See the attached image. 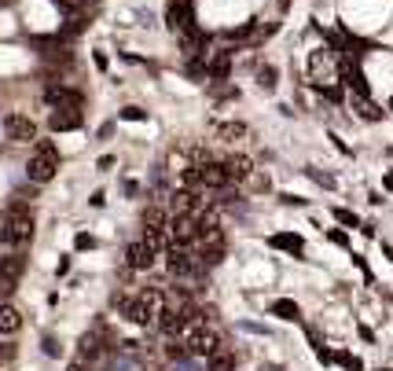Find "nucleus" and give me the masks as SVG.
Listing matches in <instances>:
<instances>
[{
	"label": "nucleus",
	"instance_id": "nucleus-4",
	"mask_svg": "<svg viewBox=\"0 0 393 371\" xmlns=\"http://www.w3.org/2000/svg\"><path fill=\"white\" fill-rule=\"evenodd\" d=\"M166 239H169V247L191 250L199 243V214H177V217H169Z\"/></svg>",
	"mask_w": 393,
	"mask_h": 371
},
{
	"label": "nucleus",
	"instance_id": "nucleus-2",
	"mask_svg": "<svg viewBox=\"0 0 393 371\" xmlns=\"http://www.w3.org/2000/svg\"><path fill=\"white\" fill-rule=\"evenodd\" d=\"M162 309V287H144L140 294H122L118 313L129 324H151V316Z\"/></svg>",
	"mask_w": 393,
	"mask_h": 371
},
{
	"label": "nucleus",
	"instance_id": "nucleus-6",
	"mask_svg": "<svg viewBox=\"0 0 393 371\" xmlns=\"http://www.w3.org/2000/svg\"><path fill=\"white\" fill-rule=\"evenodd\" d=\"M169 206H173V214H203L206 206H214L203 192H195V188H180V192L169 199Z\"/></svg>",
	"mask_w": 393,
	"mask_h": 371
},
{
	"label": "nucleus",
	"instance_id": "nucleus-31",
	"mask_svg": "<svg viewBox=\"0 0 393 371\" xmlns=\"http://www.w3.org/2000/svg\"><path fill=\"white\" fill-rule=\"evenodd\" d=\"M386 192H393V173H386Z\"/></svg>",
	"mask_w": 393,
	"mask_h": 371
},
{
	"label": "nucleus",
	"instance_id": "nucleus-18",
	"mask_svg": "<svg viewBox=\"0 0 393 371\" xmlns=\"http://www.w3.org/2000/svg\"><path fill=\"white\" fill-rule=\"evenodd\" d=\"M353 107H357V114H360L364 122H379V118H382V111H379L368 96H357V100H353Z\"/></svg>",
	"mask_w": 393,
	"mask_h": 371
},
{
	"label": "nucleus",
	"instance_id": "nucleus-11",
	"mask_svg": "<svg viewBox=\"0 0 393 371\" xmlns=\"http://www.w3.org/2000/svg\"><path fill=\"white\" fill-rule=\"evenodd\" d=\"M85 122V114H81V107H56L52 111V118H48V125L56 133H67V129H78V125Z\"/></svg>",
	"mask_w": 393,
	"mask_h": 371
},
{
	"label": "nucleus",
	"instance_id": "nucleus-23",
	"mask_svg": "<svg viewBox=\"0 0 393 371\" xmlns=\"http://www.w3.org/2000/svg\"><path fill=\"white\" fill-rule=\"evenodd\" d=\"M258 85H261V89H276V70H272V67H261Z\"/></svg>",
	"mask_w": 393,
	"mask_h": 371
},
{
	"label": "nucleus",
	"instance_id": "nucleus-26",
	"mask_svg": "<svg viewBox=\"0 0 393 371\" xmlns=\"http://www.w3.org/2000/svg\"><path fill=\"white\" fill-rule=\"evenodd\" d=\"M338 364H346L349 371H360V360H357V357H349V353H338Z\"/></svg>",
	"mask_w": 393,
	"mask_h": 371
},
{
	"label": "nucleus",
	"instance_id": "nucleus-1",
	"mask_svg": "<svg viewBox=\"0 0 393 371\" xmlns=\"http://www.w3.org/2000/svg\"><path fill=\"white\" fill-rule=\"evenodd\" d=\"M34 239V214L30 206H8L4 221H0V243L8 250H23Z\"/></svg>",
	"mask_w": 393,
	"mask_h": 371
},
{
	"label": "nucleus",
	"instance_id": "nucleus-10",
	"mask_svg": "<svg viewBox=\"0 0 393 371\" xmlns=\"http://www.w3.org/2000/svg\"><path fill=\"white\" fill-rule=\"evenodd\" d=\"M166 23L173 30H195V12H191L188 0H169L166 8Z\"/></svg>",
	"mask_w": 393,
	"mask_h": 371
},
{
	"label": "nucleus",
	"instance_id": "nucleus-24",
	"mask_svg": "<svg viewBox=\"0 0 393 371\" xmlns=\"http://www.w3.org/2000/svg\"><path fill=\"white\" fill-rule=\"evenodd\" d=\"M147 111L144 107H122V122H144Z\"/></svg>",
	"mask_w": 393,
	"mask_h": 371
},
{
	"label": "nucleus",
	"instance_id": "nucleus-28",
	"mask_svg": "<svg viewBox=\"0 0 393 371\" xmlns=\"http://www.w3.org/2000/svg\"><path fill=\"white\" fill-rule=\"evenodd\" d=\"M8 360H15V346H4V342H0V364H8Z\"/></svg>",
	"mask_w": 393,
	"mask_h": 371
},
{
	"label": "nucleus",
	"instance_id": "nucleus-30",
	"mask_svg": "<svg viewBox=\"0 0 393 371\" xmlns=\"http://www.w3.org/2000/svg\"><path fill=\"white\" fill-rule=\"evenodd\" d=\"M67 371H89V368H85V364H81V360H74V364H70Z\"/></svg>",
	"mask_w": 393,
	"mask_h": 371
},
{
	"label": "nucleus",
	"instance_id": "nucleus-29",
	"mask_svg": "<svg viewBox=\"0 0 393 371\" xmlns=\"http://www.w3.org/2000/svg\"><path fill=\"white\" fill-rule=\"evenodd\" d=\"M45 349H48V357H59V353H63V349H59V342H56V338H45Z\"/></svg>",
	"mask_w": 393,
	"mask_h": 371
},
{
	"label": "nucleus",
	"instance_id": "nucleus-27",
	"mask_svg": "<svg viewBox=\"0 0 393 371\" xmlns=\"http://www.w3.org/2000/svg\"><path fill=\"white\" fill-rule=\"evenodd\" d=\"M96 247V239L89 236V232H81V236H78V250H92Z\"/></svg>",
	"mask_w": 393,
	"mask_h": 371
},
{
	"label": "nucleus",
	"instance_id": "nucleus-22",
	"mask_svg": "<svg viewBox=\"0 0 393 371\" xmlns=\"http://www.w3.org/2000/svg\"><path fill=\"white\" fill-rule=\"evenodd\" d=\"M247 180H250V188H254V192H269V177L258 173V169H254V173H250Z\"/></svg>",
	"mask_w": 393,
	"mask_h": 371
},
{
	"label": "nucleus",
	"instance_id": "nucleus-33",
	"mask_svg": "<svg viewBox=\"0 0 393 371\" xmlns=\"http://www.w3.org/2000/svg\"><path fill=\"white\" fill-rule=\"evenodd\" d=\"M81 4H89V0H81Z\"/></svg>",
	"mask_w": 393,
	"mask_h": 371
},
{
	"label": "nucleus",
	"instance_id": "nucleus-14",
	"mask_svg": "<svg viewBox=\"0 0 393 371\" xmlns=\"http://www.w3.org/2000/svg\"><path fill=\"white\" fill-rule=\"evenodd\" d=\"M23 327V313L12 302H0V335H15Z\"/></svg>",
	"mask_w": 393,
	"mask_h": 371
},
{
	"label": "nucleus",
	"instance_id": "nucleus-20",
	"mask_svg": "<svg viewBox=\"0 0 393 371\" xmlns=\"http://www.w3.org/2000/svg\"><path fill=\"white\" fill-rule=\"evenodd\" d=\"M272 316H280V320H298L302 313H298V305H294L291 298H280L272 305Z\"/></svg>",
	"mask_w": 393,
	"mask_h": 371
},
{
	"label": "nucleus",
	"instance_id": "nucleus-25",
	"mask_svg": "<svg viewBox=\"0 0 393 371\" xmlns=\"http://www.w3.org/2000/svg\"><path fill=\"white\" fill-rule=\"evenodd\" d=\"M335 217L342 221V225H349V228H360V217H357V214H349V210H335Z\"/></svg>",
	"mask_w": 393,
	"mask_h": 371
},
{
	"label": "nucleus",
	"instance_id": "nucleus-21",
	"mask_svg": "<svg viewBox=\"0 0 393 371\" xmlns=\"http://www.w3.org/2000/svg\"><path fill=\"white\" fill-rule=\"evenodd\" d=\"M309 177H313L320 188H335V177H331V173H324V169H316V166H309Z\"/></svg>",
	"mask_w": 393,
	"mask_h": 371
},
{
	"label": "nucleus",
	"instance_id": "nucleus-32",
	"mask_svg": "<svg viewBox=\"0 0 393 371\" xmlns=\"http://www.w3.org/2000/svg\"><path fill=\"white\" fill-rule=\"evenodd\" d=\"M390 111H393V100H390Z\"/></svg>",
	"mask_w": 393,
	"mask_h": 371
},
{
	"label": "nucleus",
	"instance_id": "nucleus-3",
	"mask_svg": "<svg viewBox=\"0 0 393 371\" xmlns=\"http://www.w3.org/2000/svg\"><path fill=\"white\" fill-rule=\"evenodd\" d=\"M59 173V151H56V144L52 140H41L34 147V155H30V162H26V180L30 184H48V180H56Z\"/></svg>",
	"mask_w": 393,
	"mask_h": 371
},
{
	"label": "nucleus",
	"instance_id": "nucleus-9",
	"mask_svg": "<svg viewBox=\"0 0 393 371\" xmlns=\"http://www.w3.org/2000/svg\"><path fill=\"white\" fill-rule=\"evenodd\" d=\"M4 133H8V140H12V144L37 140V125L30 118H23V114H8V118H4Z\"/></svg>",
	"mask_w": 393,
	"mask_h": 371
},
{
	"label": "nucleus",
	"instance_id": "nucleus-16",
	"mask_svg": "<svg viewBox=\"0 0 393 371\" xmlns=\"http://www.w3.org/2000/svg\"><path fill=\"white\" fill-rule=\"evenodd\" d=\"M206 371H236V357H232L225 346H217L214 353L206 357Z\"/></svg>",
	"mask_w": 393,
	"mask_h": 371
},
{
	"label": "nucleus",
	"instance_id": "nucleus-19",
	"mask_svg": "<svg viewBox=\"0 0 393 371\" xmlns=\"http://www.w3.org/2000/svg\"><path fill=\"white\" fill-rule=\"evenodd\" d=\"M269 243H272L276 250H291V254H302V250H305V243H302L298 236H272Z\"/></svg>",
	"mask_w": 393,
	"mask_h": 371
},
{
	"label": "nucleus",
	"instance_id": "nucleus-12",
	"mask_svg": "<svg viewBox=\"0 0 393 371\" xmlns=\"http://www.w3.org/2000/svg\"><path fill=\"white\" fill-rule=\"evenodd\" d=\"M214 136L221 144H243V140H250V125L247 122H221Z\"/></svg>",
	"mask_w": 393,
	"mask_h": 371
},
{
	"label": "nucleus",
	"instance_id": "nucleus-13",
	"mask_svg": "<svg viewBox=\"0 0 393 371\" xmlns=\"http://www.w3.org/2000/svg\"><path fill=\"white\" fill-rule=\"evenodd\" d=\"M155 316H158L162 335H180V331H184V316H180V309H173V305H162Z\"/></svg>",
	"mask_w": 393,
	"mask_h": 371
},
{
	"label": "nucleus",
	"instance_id": "nucleus-17",
	"mask_svg": "<svg viewBox=\"0 0 393 371\" xmlns=\"http://www.w3.org/2000/svg\"><path fill=\"white\" fill-rule=\"evenodd\" d=\"M228 70H232L228 52H217V56L210 59V81H225V78H228Z\"/></svg>",
	"mask_w": 393,
	"mask_h": 371
},
{
	"label": "nucleus",
	"instance_id": "nucleus-5",
	"mask_svg": "<svg viewBox=\"0 0 393 371\" xmlns=\"http://www.w3.org/2000/svg\"><path fill=\"white\" fill-rule=\"evenodd\" d=\"M217 346H221V335L217 331H210V327H191L188 342H184V353L188 357H210Z\"/></svg>",
	"mask_w": 393,
	"mask_h": 371
},
{
	"label": "nucleus",
	"instance_id": "nucleus-15",
	"mask_svg": "<svg viewBox=\"0 0 393 371\" xmlns=\"http://www.w3.org/2000/svg\"><path fill=\"white\" fill-rule=\"evenodd\" d=\"M225 169H228L232 184H236V180H247L254 173V162H250L247 155H232V158H225Z\"/></svg>",
	"mask_w": 393,
	"mask_h": 371
},
{
	"label": "nucleus",
	"instance_id": "nucleus-7",
	"mask_svg": "<svg viewBox=\"0 0 393 371\" xmlns=\"http://www.w3.org/2000/svg\"><path fill=\"white\" fill-rule=\"evenodd\" d=\"M45 103L52 111L56 107H81V92L63 85V81H52V85H45Z\"/></svg>",
	"mask_w": 393,
	"mask_h": 371
},
{
	"label": "nucleus",
	"instance_id": "nucleus-8",
	"mask_svg": "<svg viewBox=\"0 0 393 371\" xmlns=\"http://www.w3.org/2000/svg\"><path fill=\"white\" fill-rule=\"evenodd\" d=\"M155 258H158V254H155L151 247H147L144 239H133L129 247H125V269L147 272V269H151V265H155Z\"/></svg>",
	"mask_w": 393,
	"mask_h": 371
}]
</instances>
